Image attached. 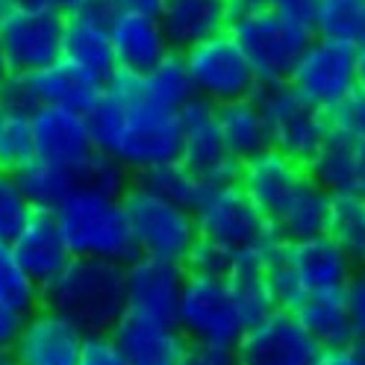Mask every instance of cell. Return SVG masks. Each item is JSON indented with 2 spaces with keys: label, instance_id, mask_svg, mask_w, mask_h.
I'll return each instance as SVG.
<instances>
[{
  "label": "cell",
  "instance_id": "bcb514c9",
  "mask_svg": "<svg viewBox=\"0 0 365 365\" xmlns=\"http://www.w3.org/2000/svg\"><path fill=\"white\" fill-rule=\"evenodd\" d=\"M177 365H239L233 348L218 345H189Z\"/></svg>",
  "mask_w": 365,
  "mask_h": 365
},
{
  "label": "cell",
  "instance_id": "d6a6232c",
  "mask_svg": "<svg viewBox=\"0 0 365 365\" xmlns=\"http://www.w3.org/2000/svg\"><path fill=\"white\" fill-rule=\"evenodd\" d=\"M312 36L359 51L365 44V0H322Z\"/></svg>",
  "mask_w": 365,
  "mask_h": 365
},
{
  "label": "cell",
  "instance_id": "52a82bcc",
  "mask_svg": "<svg viewBox=\"0 0 365 365\" xmlns=\"http://www.w3.org/2000/svg\"><path fill=\"white\" fill-rule=\"evenodd\" d=\"M121 207H124L135 257L168 259L180 265L186 262V257L192 254V247L197 242L195 212L153 195L150 189L139 186L135 180L124 192Z\"/></svg>",
  "mask_w": 365,
  "mask_h": 365
},
{
  "label": "cell",
  "instance_id": "d4e9b609",
  "mask_svg": "<svg viewBox=\"0 0 365 365\" xmlns=\"http://www.w3.org/2000/svg\"><path fill=\"white\" fill-rule=\"evenodd\" d=\"M62 59L80 68L83 74L106 86L118 74L115 51L109 41V27L98 21L65 15V36H62Z\"/></svg>",
  "mask_w": 365,
  "mask_h": 365
},
{
  "label": "cell",
  "instance_id": "60d3db41",
  "mask_svg": "<svg viewBox=\"0 0 365 365\" xmlns=\"http://www.w3.org/2000/svg\"><path fill=\"white\" fill-rule=\"evenodd\" d=\"M262 4L286 21H292L294 27L301 30H315V18H318V6L322 0H262Z\"/></svg>",
  "mask_w": 365,
  "mask_h": 365
},
{
  "label": "cell",
  "instance_id": "484cf974",
  "mask_svg": "<svg viewBox=\"0 0 365 365\" xmlns=\"http://www.w3.org/2000/svg\"><path fill=\"white\" fill-rule=\"evenodd\" d=\"M312 182H318L330 197L336 195H365L362 165H359V145L351 135L330 130L324 145L318 148L312 163L307 165Z\"/></svg>",
  "mask_w": 365,
  "mask_h": 365
},
{
  "label": "cell",
  "instance_id": "db71d44e",
  "mask_svg": "<svg viewBox=\"0 0 365 365\" xmlns=\"http://www.w3.org/2000/svg\"><path fill=\"white\" fill-rule=\"evenodd\" d=\"M0 362H4V359H0Z\"/></svg>",
  "mask_w": 365,
  "mask_h": 365
},
{
  "label": "cell",
  "instance_id": "277c9868",
  "mask_svg": "<svg viewBox=\"0 0 365 365\" xmlns=\"http://www.w3.org/2000/svg\"><path fill=\"white\" fill-rule=\"evenodd\" d=\"M356 268L359 265L327 233L304 242H283L268 254L274 298H277L280 309H292V312L309 294L345 289Z\"/></svg>",
  "mask_w": 365,
  "mask_h": 365
},
{
  "label": "cell",
  "instance_id": "30bf717a",
  "mask_svg": "<svg viewBox=\"0 0 365 365\" xmlns=\"http://www.w3.org/2000/svg\"><path fill=\"white\" fill-rule=\"evenodd\" d=\"M101 95L103 86L65 59L33 74H6L0 83V106L24 115H33L38 106H59L86 115Z\"/></svg>",
  "mask_w": 365,
  "mask_h": 365
},
{
  "label": "cell",
  "instance_id": "2e32d148",
  "mask_svg": "<svg viewBox=\"0 0 365 365\" xmlns=\"http://www.w3.org/2000/svg\"><path fill=\"white\" fill-rule=\"evenodd\" d=\"M239 365H309L322 351L292 309H277L242 330L233 345Z\"/></svg>",
  "mask_w": 365,
  "mask_h": 365
},
{
  "label": "cell",
  "instance_id": "4dcf8cb0",
  "mask_svg": "<svg viewBox=\"0 0 365 365\" xmlns=\"http://www.w3.org/2000/svg\"><path fill=\"white\" fill-rule=\"evenodd\" d=\"M327 236L362 268L365 265V195L330 197Z\"/></svg>",
  "mask_w": 365,
  "mask_h": 365
},
{
  "label": "cell",
  "instance_id": "603a6c76",
  "mask_svg": "<svg viewBox=\"0 0 365 365\" xmlns=\"http://www.w3.org/2000/svg\"><path fill=\"white\" fill-rule=\"evenodd\" d=\"M12 254L18 257L21 268H24L30 277L44 286L51 283L56 274L71 262V250H68L62 230L53 218V212H33V218L24 224L12 242Z\"/></svg>",
  "mask_w": 365,
  "mask_h": 365
},
{
  "label": "cell",
  "instance_id": "7bdbcfd3",
  "mask_svg": "<svg viewBox=\"0 0 365 365\" xmlns=\"http://www.w3.org/2000/svg\"><path fill=\"white\" fill-rule=\"evenodd\" d=\"M309 365H365V339H351L341 348H322Z\"/></svg>",
  "mask_w": 365,
  "mask_h": 365
},
{
  "label": "cell",
  "instance_id": "74e56055",
  "mask_svg": "<svg viewBox=\"0 0 365 365\" xmlns=\"http://www.w3.org/2000/svg\"><path fill=\"white\" fill-rule=\"evenodd\" d=\"M233 259L236 257H230L227 250L197 239L195 247H192V254L186 257V262H182V268H186L189 274H200V277H227Z\"/></svg>",
  "mask_w": 365,
  "mask_h": 365
},
{
  "label": "cell",
  "instance_id": "5bb4252c",
  "mask_svg": "<svg viewBox=\"0 0 365 365\" xmlns=\"http://www.w3.org/2000/svg\"><path fill=\"white\" fill-rule=\"evenodd\" d=\"M289 86L309 106L330 115L356 91V51L341 41L312 36L294 65Z\"/></svg>",
  "mask_w": 365,
  "mask_h": 365
},
{
  "label": "cell",
  "instance_id": "9c48e42d",
  "mask_svg": "<svg viewBox=\"0 0 365 365\" xmlns=\"http://www.w3.org/2000/svg\"><path fill=\"white\" fill-rule=\"evenodd\" d=\"M65 9L15 4L0 21V71L33 74L62 59Z\"/></svg>",
  "mask_w": 365,
  "mask_h": 365
},
{
  "label": "cell",
  "instance_id": "d590c367",
  "mask_svg": "<svg viewBox=\"0 0 365 365\" xmlns=\"http://www.w3.org/2000/svg\"><path fill=\"white\" fill-rule=\"evenodd\" d=\"M77 186H86V189H95L101 195H112V197H124V192L133 186V174L112 159L109 153H95L77 168Z\"/></svg>",
  "mask_w": 365,
  "mask_h": 365
},
{
  "label": "cell",
  "instance_id": "e575fe53",
  "mask_svg": "<svg viewBox=\"0 0 365 365\" xmlns=\"http://www.w3.org/2000/svg\"><path fill=\"white\" fill-rule=\"evenodd\" d=\"M0 301L21 312L41 307V286L21 268L9 242H0Z\"/></svg>",
  "mask_w": 365,
  "mask_h": 365
},
{
  "label": "cell",
  "instance_id": "f35d334b",
  "mask_svg": "<svg viewBox=\"0 0 365 365\" xmlns=\"http://www.w3.org/2000/svg\"><path fill=\"white\" fill-rule=\"evenodd\" d=\"M330 130L341 133V135H351V139H365V91H354V95L345 101V103H339L330 115Z\"/></svg>",
  "mask_w": 365,
  "mask_h": 365
},
{
  "label": "cell",
  "instance_id": "f5cc1de1",
  "mask_svg": "<svg viewBox=\"0 0 365 365\" xmlns=\"http://www.w3.org/2000/svg\"><path fill=\"white\" fill-rule=\"evenodd\" d=\"M0 109H4V106H0Z\"/></svg>",
  "mask_w": 365,
  "mask_h": 365
},
{
  "label": "cell",
  "instance_id": "1f68e13d",
  "mask_svg": "<svg viewBox=\"0 0 365 365\" xmlns=\"http://www.w3.org/2000/svg\"><path fill=\"white\" fill-rule=\"evenodd\" d=\"M133 180L139 182V186L150 189L153 195L165 197V200L177 203V207L189 210V212H195V210L200 207L203 195L210 192L186 165L180 163V159H177V163H168V165L150 168V171H145V174H135Z\"/></svg>",
  "mask_w": 365,
  "mask_h": 365
},
{
  "label": "cell",
  "instance_id": "11a10c76",
  "mask_svg": "<svg viewBox=\"0 0 365 365\" xmlns=\"http://www.w3.org/2000/svg\"><path fill=\"white\" fill-rule=\"evenodd\" d=\"M362 268H365V265H362Z\"/></svg>",
  "mask_w": 365,
  "mask_h": 365
},
{
  "label": "cell",
  "instance_id": "83f0119b",
  "mask_svg": "<svg viewBox=\"0 0 365 365\" xmlns=\"http://www.w3.org/2000/svg\"><path fill=\"white\" fill-rule=\"evenodd\" d=\"M301 327L309 333V339L318 348H341L354 339L351 327V315L345 294L339 292H322V294H309V298L294 309Z\"/></svg>",
  "mask_w": 365,
  "mask_h": 365
},
{
  "label": "cell",
  "instance_id": "ac0fdd59",
  "mask_svg": "<svg viewBox=\"0 0 365 365\" xmlns=\"http://www.w3.org/2000/svg\"><path fill=\"white\" fill-rule=\"evenodd\" d=\"M83 341L86 333L74 322L51 307H36L27 312L9 359L21 365H77Z\"/></svg>",
  "mask_w": 365,
  "mask_h": 365
},
{
  "label": "cell",
  "instance_id": "4316f807",
  "mask_svg": "<svg viewBox=\"0 0 365 365\" xmlns=\"http://www.w3.org/2000/svg\"><path fill=\"white\" fill-rule=\"evenodd\" d=\"M215 121H218L227 150H230V156L239 159V163H247V159H254L257 153L271 148L268 127H265L257 98L215 106Z\"/></svg>",
  "mask_w": 365,
  "mask_h": 365
},
{
  "label": "cell",
  "instance_id": "cb8c5ba5",
  "mask_svg": "<svg viewBox=\"0 0 365 365\" xmlns=\"http://www.w3.org/2000/svg\"><path fill=\"white\" fill-rule=\"evenodd\" d=\"M224 286H227V294H230V301H233L245 327L257 324L265 315L280 309L277 298H274L271 274H268V254L236 257L224 277Z\"/></svg>",
  "mask_w": 365,
  "mask_h": 365
},
{
  "label": "cell",
  "instance_id": "4fadbf2b",
  "mask_svg": "<svg viewBox=\"0 0 365 365\" xmlns=\"http://www.w3.org/2000/svg\"><path fill=\"white\" fill-rule=\"evenodd\" d=\"M177 330L189 345H218L233 348L245 324L227 294L224 277H200L186 271V283L177 304Z\"/></svg>",
  "mask_w": 365,
  "mask_h": 365
},
{
  "label": "cell",
  "instance_id": "f546056e",
  "mask_svg": "<svg viewBox=\"0 0 365 365\" xmlns=\"http://www.w3.org/2000/svg\"><path fill=\"white\" fill-rule=\"evenodd\" d=\"M142 86H145V95L153 103L174 109V112H180L189 101H195V83L180 51H171L156 68H150L142 77Z\"/></svg>",
  "mask_w": 365,
  "mask_h": 365
},
{
  "label": "cell",
  "instance_id": "7a4b0ae2",
  "mask_svg": "<svg viewBox=\"0 0 365 365\" xmlns=\"http://www.w3.org/2000/svg\"><path fill=\"white\" fill-rule=\"evenodd\" d=\"M239 186L265 215L280 245L327 233L330 195L312 182L307 165L268 148L242 163Z\"/></svg>",
  "mask_w": 365,
  "mask_h": 365
},
{
  "label": "cell",
  "instance_id": "8d00e7d4",
  "mask_svg": "<svg viewBox=\"0 0 365 365\" xmlns=\"http://www.w3.org/2000/svg\"><path fill=\"white\" fill-rule=\"evenodd\" d=\"M33 207L15 174L0 171V242H12L33 218Z\"/></svg>",
  "mask_w": 365,
  "mask_h": 365
},
{
  "label": "cell",
  "instance_id": "8992f818",
  "mask_svg": "<svg viewBox=\"0 0 365 365\" xmlns=\"http://www.w3.org/2000/svg\"><path fill=\"white\" fill-rule=\"evenodd\" d=\"M227 33L233 36L262 86L289 83L294 65L312 38L309 30H301L292 21L274 15L262 0H239Z\"/></svg>",
  "mask_w": 365,
  "mask_h": 365
},
{
  "label": "cell",
  "instance_id": "f1b7e54d",
  "mask_svg": "<svg viewBox=\"0 0 365 365\" xmlns=\"http://www.w3.org/2000/svg\"><path fill=\"white\" fill-rule=\"evenodd\" d=\"M15 177L36 212H53L59 203L77 189L74 171L53 165V163H44V159H33V163L24 171H18Z\"/></svg>",
  "mask_w": 365,
  "mask_h": 365
},
{
  "label": "cell",
  "instance_id": "f6af8a7d",
  "mask_svg": "<svg viewBox=\"0 0 365 365\" xmlns=\"http://www.w3.org/2000/svg\"><path fill=\"white\" fill-rule=\"evenodd\" d=\"M121 9V0H71L65 6V15H77V18H88L98 21V24H106L115 18V12Z\"/></svg>",
  "mask_w": 365,
  "mask_h": 365
},
{
  "label": "cell",
  "instance_id": "ffe728a7",
  "mask_svg": "<svg viewBox=\"0 0 365 365\" xmlns=\"http://www.w3.org/2000/svg\"><path fill=\"white\" fill-rule=\"evenodd\" d=\"M30 127H33L36 159H44V163L62 165L77 174V168L98 153L86 115H80V112L59 106H38L30 115Z\"/></svg>",
  "mask_w": 365,
  "mask_h": 365
},
{
  "label": "cell",
  "instance_id": "6da1fadb",
  "mask_svg": "<svg viewBox=\"0 0 365 365\" xmlns=\"http://www.w3.org/2000/svg\"><path fill=\"white\" fill-rule=\"evenodd\" d=\"M95 150L109 153L135 177L180 159L182 124L180 112L153 103L142 77L118 71L98 103L86 112Z\"/></svg>",
  "mask_w": 365,
  "mask_h": 365
},
{
  "label": "cell",
  "instance_id": "ee69618b",
  "mask_svg": "<svg viewBox=\"0 0 365 365\" xmlns=\"http://www.w3.org/2000/svg\"><path fill=\"white\" fill-rule=\"evenodd\" d=\"M24 318H27V312H21V309L0 301V359L12 356L18 333H21V327H24Z\"/></svg>",
  "mask_w": 365,
  "mask_h": 365
},
{
  "label": "cell",
  "instance_id": "c3c4849f",
  "mask_svg": "<svg viewBox=\"0 0 365 365\" xmlns=\"http://www.w3.org/2000/svg\"><path fill=\"white\" fill-rule=\"evenodd\" d=\"M156 4H159V0H121V6H135V9H150V12H156Z\"/></svg>",
  "mask_w": 365,
  "mask_h": 365
},
{
  "label": "cell",
  "instance_id": "44dd1931",
  "mask_svg": "<svg viewBox=\"0 0 365 365\" xmlns=\"http://www.w3.org/2000/svg\"><path fill=\"white\" fill-rule=\"evenodd\" d=\"M239 0H159L156 18L163 24L174 51H189L195 44L230 30Z\"/></svg>",
  "mask_w": 365,
  "mask_h": 365
},
{
  "label": "cell",
  "instance_id": "8fae6325",
  "mask_svg": "<svg viewBox=\"0 0 365 365\" xmlns=\"http://www.w3.org/2000/svg\"><path fill=\"white\" fill-rule=\"evenodd\" d=\"M257 103L268 127L271 150H277L301 165H309L318 148L330 135V121L324 112L309 106L289 83L262 86Z\"/></svg>",
  "mask_w": 365,
  "mask_h": 365
},
{
  "label": "cell",
  "instance_id": "b9f144b4",
  "mask_svg": "<svg viewBox=\"0 0 365 365\" xmlns=\"http://www.w3.org/2000/svg\"><path fill=\"white\" fill-rule=\"evenodd\" d=\"M341 294H345V304H348L354 339H365V268L354 271V277L345 283Z\"/></svg>",
  "mask_w": 365,
  "mask_h": 365
},
{
  "label": "cell",
  "instance_id": "ab89813d",
  "mask_svg": "<svg viewBox=\"0 0 365 365\" xmlns=\"http://www.w3.org/2000/svg\"><path fill=\"white\" fill-rule=\"evenodd\" d=\"M77 365H127V359L109 333H95V336H86Z\"/></svg>",
  "mask_w": 365,
  "mask_h": 365
},
{
  "label": "cell",
  "instance_id": "836d02e7",
  "mask_svg": "<svg viewBox=\"0 0 365 365\" xmlns=\"http://www.w3.org/2000/svg\"><path fill=\"white\" fill-rule=\"evenodd\" d=\"M36 159L30 115L0 109V171L18 174Z\"/></svg>",
  "mask_w": 365,
  "mask_h": 365
},
{
  "label": "cell",
  "instance_id": "7dc6e473",
  "mask_svg": "<svg viewBox=\"0 0 365 365\" xmlns=\"http://www.w3.org/2000/svg\"><path fill=\"white\" fill-rule=\"evenodd\" d=\"M356 88L365 91V44L356 51Z\"/></svg>",
  "mask_w": 365,
  "mask_h": 365
},
{
  "label": "cell",
  "instance_id": "e0dca14e",
  "mask_svg": "<svg viewBox=\"0 0 365 365\" xmlns=\"http://www.w3.org/2000/svg\"><path fill=\"white\" fill-rule=\"evenodd\" d=\"M182 283H186V268L180 262L153 259V257H133L124 265L127 312L174 324Z\"/></svg>",
  "mask_w": 365,
  "mask_h": 365
},
{
  "label": "cell",
  "instance_id": "9a60e30c",
  "mask_svg": "<svg viewBox=\"0 0 365 365\" xmlns=\"http://www.w3.org/2000/svg\"><path fill=\"white\" fill-rule=\"evenodd\" d=\"M180 124H182V148H180V163L186 165L207 189H221L239 182L242 163L230 156L221 130L215 121V106L207 101H189L180 109Z\"/></svg>",
  "mask_w": 365,
  "mask_h": 365
},
{
  "label": "cell",
  "instance_id": "f907efd6",
  "mask_svg": "<svg viewBox=\"0 0 365 365\" xmlns=\"http://www.w3.org/2000/svg\"><path fill=\"white\" fill-rule=\"evenodd\" d=\"M0 365H21V362H15V359H4V362H0Z\"/></svg>",
  "mask_w": 365,
  "mask_h": 365
},
{
  "label": "cell",
  "instance_id": "7c38bea8",
  "mask_svg": "<svg viewBox=\"0 0 365 365\" xmlns=\"http://www.w3.org/2000/svg\"><path fill=\"white\" fill-rule=\"evenodd\" d=\"M182 59H186V68L195 83V98L212 106L250 101L262 88L259 77L254 74V68H250L230 33H221L182 51Z\"/></svg>",
  "mask_w": 365,
  "mask_h": 365
},
{
  "label": "cell",
  "instance_id": "7402d4cb",
  "mask_svg": "<svg viewBox=\"0 0 365 365\" xmlns=\"http://www.w3.org/2000/svg\"><path fill=\"white\" fill-rule=\"evenodd\" d=\"M112 341L124 354L127 365H177L189 341L177 324L153 322V318L124 312L121 322L109 330Z\"/></svg>",
  "mask_w": 365,
  "mask_h": 365
},
{
  "label": "cell",
  "instance_id": "d6986e66",
  "mask_svg": "<svg viewBox=\"0 0 365 365\" xmlns=\"http://www.w3.org/2000/svg\"><path fill=\"white\" fill-rule=\"evenodd\" d=\"M109 41L115 51L118 71L135 77H145L174 51L156 12L135 6H121L115 12V18L109 21Z\"/></svg>",
  "mask_w": 365,
  "mask_h": 365
},
{
  "label": "cell",
  "instance_id": "681fc988",
  "mask_svg": "<svg viewBox=\"0 0 365 365\" xmlns=\"http://www.w3.org/2000/svg\"><path fill=\"white\" fill-rule=\"evenodd\" d=\"M356 145H359V165H362V182H365V139H359Z\"/></svg>",
  "mask_w": 365,
  "mask_h": 365
},
{
  "label": "cell",
  "instance_id": "816d5d0a",
  "mask_svg": "<svg viewBox=\"0 0 365 365\" xmlns=\"http://www.w3.org/2000/svg\"><path fill=\"white\" fill-rule=\"evenodd\" d=\"M0 83H4V71H0Z\"/></svg>",
  "mask_w": 365,
  "mask_h": 365
},
{
  "label": "cell",
  "instance_id": "3957f363",
  "mask_svg": "<svg viewBox=\"0 0 365 365\" xmlns=\"http://www.w3.org/2000/svg\"><path fill=\"white\" fill-rule=\"evenodd\" d=\"M41 307H51L86 336L109 333L127 312L124 265L109 259L71 257L51 283L41 286Z\"/></svg>",
  "mask_w": 365,
  "mask_h": 365
},
{
  "label": "cell",
  "instance_id": "5b68a950",
  "mask_svg": "<svg viewBox=\"0 0 365 365\" xmlns=\"http://www.w3.org/2000/svg\"><path fill=\"white\" fill-rule=\"evenodd\" d=\"M53 218L71 257L109 259L121 265H127L135 257L121 197L77 186L53 210Z\"/></svg>",
  "mask_w": 365,
  "mask_h": 365
},
{
  "label": "cell",
  "instance_id": "ba28073f",
  "mask_svg": "<svg viewBox=\"0 0 365 365\" xmlns=\"http://www.w3.org/2000/svg\"><path fill=\"white\" fill-rule=\"evenodd\" d=\"M195 224L197 239L227 250L230 257L271 254L280 245L271 233V224L254 207V200L242 192L239 182L210 189L203 195L200 207L195 210Z\"/></svg>",
  "mask_w": 365,
  "mask_h": 365
}]
</instances>
